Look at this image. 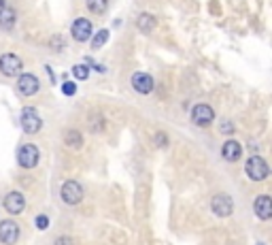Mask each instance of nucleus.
Masks as SVG:
<instances>
[{
    "mask_svg": "<svg viewBox=\"0 0 272 245\" xmlns=\"http://www.w3.org/2000/svg\"><path fill=\"white\" fill-rule=\"evenodd\" d=\"M5 9V0H0V11H3Z\"/></svg>",
    "mask_w": 272,
    "mask_h": 245,
    "instance_id": "26",
    "label": "nucleus"
},
{
    "mask_svg": "<svg viewBox=\"0 0 272 245\" xmlns=\"http://www.w3.org/2000/svg\"><path fill=\"white\" fill-rule=\"evenodd\" d=\"M132 88L140 94H149L153 90V77L147 73H134L132 75Z\"/></svg>",
    "mask_w": 272,
    "mask_h": 245,
    "instance_id": "13",
    "label": "nucleus"
},
{
    "mask_svg": "<svg viewBox=\"0 0 272 245\" xmlns=\"http://www.w3.org/2000/svg\"><path fill=\"white\" fill-rule=\"evenodd\" d=\"M38 88H40L38 77L30 75V73H24V75L17 79V90H19L24 96H32V94H36Z\"/></svg>",
    "mask_w": 272,
    "mask_h": 245,
    "instance_id": "10",
    "label": "nucleus"
},
{
    "mask_svg": "<svg viewBox=\"0 0 272 245\" xmlns=\"http://www.w3.org/2000/svg\"><path fill=\"white\" fill-rule=\"evenodd\" d=\"M107 41H109V30H100V32L94 36V41H92V47H94V49H100Z\"/></svg>",
    "mask_w": 272,
    "mask_h": 245,
    "instance_id": "19",
    "label": "nucleus"
},
{
    "mask_svg": "<svg viewBox=\"0 0 272 245\" xmlns=\"http://www.w3.org/2000/svg\"><path fill=\"white\" fill-rule=\"evenodd\" d=\"M253 209H255V215L260 220H270L272 218V200H270V196H266V194H262V196H257L255 198V203H253Z\"/></svg>",
    "mask_w": 272,
    "mask_h": 245,
    "instance_id": "11",
    "label": "nucleus"
},
{
    "mask_svg": "<svg viewBox=\"0 0 272 245\" xmlns=\"http://www.w3.org/2000/svg\"><path fill=\"white\" fill-rule=\"evenodd\" d=\"M221 130H223L225 135H232V133H234V126H232L230 122H223V124H221Z\"/></svg>",
    "mask_w": 272,
    "mask_h": 245,
    "instance_id": "23",
    "label": "nucleus"
},
{
    "mask_svg": "<svg viewBox=\"0 0 272 245\" xmlns=\"http://www.w3.org/2000/svg\"><path fill=\"white\" fill-rule=\"evenodd\" d=\"M260 245H264V243H260Z\"/></svg>",
    "mask_w": 272,
    "mask_h": 245,
    "instance_id": "27",
    "label": "nucleus"
},
{
    "mask_svg": "<svg viewBox=\"0 0 272 245\" xmlns=\"http://www.w3.org/2000/svg\"><path fill=\"white\" fill-rule=\"evenodd\" d=\"M221 156L225 158L227 162H236L238 158L242 156V145L238 141H225L221 147Z\"/></svg>",
    "mask_w": 272,
    "mask_h": 245,
    "instance_id": "14",
    "label": "nucleus"
},
{
    "mask_svg": "<svg viewBox=\"0 0 272 245\" xmlns=\"http://www.w3.org/2000/svg\"><path fill=\"white\" fill-rule=\"evenodd\" d=\"M107 7H109V0H88V9L96 13V15H102Z\"/></svg>",
    "mask_w": 272,
    "mask_h": 245,
    "instance_id": "18",
    "label": "nucleus"
},
{
    "mask_svg": "<svg viewBox=\"0 0 272 245\" xmlns=\"http://www.w3.org/2000/svg\"><path fill=\"white\" fill-rule=\"evenodd\" d=\"M17 239H19V226L13 220L0 222V243L13 245V243H17Z\"/></svg>",
    "mask_w": 272,
    "mask_h": 245,
    "instance_id": "7",
    "label": "nucleus"
},
{
    "mask_svg": "<svg viewBox=\"0 0 272 245\" xmlns=\"http://www.w3.org/2000/svg\"><path fill=\"white\" fill-rule=\"evenodd\" d=\"M73 75L77 77V79H81V81H85L90 77V68L85 66V64H77L75 68H73Z\"/></svg>",
    "mask_w": 272,
    "mask_h": 245,
    "instance_id": "20",
    "label": "nucleus"
},
{
    "mask_svg": "<svg viewBox=\"0 0 272 245\" xmlns=\"http://www.w3.org/2000/svg\"><path fill=\"white\" fill-rule=\"evenodd\" d=\"M17 162L24 166V168H34L36 166V162H38V147L36 145H24L22 149H19V154H17Z\"/></svg>",
    "mask_w": 272,
    "mask_h": 245,
    "instance_id": "8",
    "label": "nucleus"
},
{
    "mask_svg": "<svg viewBox=\"0 0 272 245\" xmlns=\"http://www.w3.org/2000/svg\"><path fill=\"white\" fill-rule=\"evenodd\" d=\"M15 20H17V15H15V11H13V9H3V11H0V28H3V30H13Z\"/></svg>",
    "mask_w": 272,
    "mask_h": 245,
    "instance_id": "15",
    "label": "nucleus"
},
{
    "mask_svg": "<svg viewBox=\"0 0 272 245\" xmlns=\"http://www.w3.org/2000/svg\"><path fill=\"white\" fill-rule=\"evenodd\" d=\"M60 194H62V200L66 205H79L81 198H83V188H81L79 181L70 179V181H64Z\"/></svg>",
    "mask_w": 272,
    "mask_h": 245,
    "instance_id": "3",
    "label": "nucleus"
},
{
    "mask_svg": "<svg viewBox=\"0 0 272 245\" xmlns=\"http://www.w3.org/2000/svg\"><path fill=\"white\" fill-rule=\"evenodd\" d=\"M5 209L11 215H19L26 209V198H24V194H19V192L7 194V198H5Z\"/></svg>",
    "mask_w": 272,
    "mask_h": 245,
    "instance_id": "12",
    "label": "nucleus"
},
{
    "mask_svg": "<svg viewBox=\"0 0 272 245\" xmlns=\"http://www.w3.org/2000/svg\"><path fill=\"white\" fill-rule=\"evenodd\" d=\"M155 141H157V143H160V145H164V143H166V137H164V135L160 133V135H157V139H155Z\"/></svg>",
    "mask_w": 272,
    "mask_h": 245,
    "instance_id": "25",
    "label": "nucleus"
},
{
    "mask_svg": "<svg viewBox=\"0 0 272 245\" xmlns=\"http://www.w3.org/2000/svg\"><path fill=\"white\" fill-rule=\"evenodd\" d=\"M22 60L15 53H5L0 55V73L7 75V77H15L19 70H22Z\"/></svg>",
    "mask_w": 272,
    "mask_h": 245,
    "instance_id": "4",
    "label": "nucleus"
},
{
    "mask_svg": "<svg viewBox=\"0 0 272 245\" xmlns=\"http://www.w3.org/2000/svg\"><path fill=\"white\" fill-rule=\"evenodd\" d=\"M47 226H49V218H47V215H38V218H36V228L45 230Z\"/></svg>",
    "mask_w": 272,
    "mask_h": 245,
    "instance_id": "22",
    "label": "nucleus"
},
{
    "mask_svg": "<svg viewBox=\"0 0 272 245\" xmlns=\"http://www.w3.org/2000/svg\"><path fill=\"white\" fill-rule=\"evenodd\" d=\"M211 207H213V213L217 215V218H227V215L232 213V209H234V203H232V198L227 194H217L211 200Z\"/></svg>",
    "mask_w": 272,
    "mask_h": 245,
    "instance_id": "6",
    "label": "nucleus"
},
{
    "mask_svg": "<svg viewBox=\"0 0 272 245\" xmlns=\"http://www.w3.org/2000/svg\"><path fill=\"white\" fill-rule=\"evenodd\" d=\"M245 171H247L249 179H253V181H262V179H266V177H268V173H270L266 160H264V158H260V156H251L249 160H247V164H245Z\"/></svg>",
    "mask_w": 272,
    "mask_h": 245,
    "instance_id": "1",
    "label": "nucleus"
},
{
    "mask_svg": "<svg viewBox=\"0 0 272 245\" xmlns=\"http://www.w3.org/2000/svg\"><path fill=\"white\" fill-rule=\"evenodd\" d=\"M92 30H94V26L90 20H85V17H79L75 24H73V39L79 41V43H85L90 36H92Z\"/></svg>",
    "mask_w": 272,
    "mask_h": 245,
    "instance_id": "9",
    "label": "nucleus"
},
{
    "mask_svg": "<svg viewBox=\"0 0 272 245\" xmlns=\"http://www.w3.org/2000/svg\"><path fill=\"white\" fill-rule=\"evenodd\" d=\"M136 26H138V30L140 32H151L153 28H155V17L153 15H149V13H140L138 15V20H136Z\"/></svg>",
    "mask_w": 272,
    "mask_h": 245,
    "instance_id": "16",
    "label": "nucleus"
},
{
    "mask_svg": "<svg viewBox=\"0 0 272 245\" xmlns=\"http://www.w3.org/2000/svg\"><path fill=\"white\" fill-rule=\"evenodd\" d=\"M40 126H43V120L36 113V109H32V107L22 109V128L26 135H36L40 130Z\"/></svg>",
    "mask_w": 272,
    "mask_h": 245,
    "instance_id": "2",
    "label": "nucleus"
},
{
    "mask_svg": "<svg viewBox=\"0 0 272 245\" xmlns=\"http://www.w3.org/2000/svg\"><path fill=\"white\" fill-rule=\"evenodd\" d=\"M62 92H64L66 96H73V94L77 92V85H75L73 81H66V83L62 85Z\"/></svg>",
    "mask_w": 272,
    "mask_h": 245,
    "instance_id": "21",
    "label": "nucleus"
},
{
    "mask_svg": "<svg viewBox=\"0 0 272 245\" xmlns=\"http://www.w3.org/2000/svg\"><path fill=\"white\" fill-rule=\"evenodd\" d=\"M192 120H194V124L196 126H208L213 120H215V111H213V107L211 105H204V103H200V105H196L194 109H192Z\"/></svg>",
    "mask_w": 272,
    "mask_h": 245,
    "instance_id": "5",
    "label": "nucleus"
},
{
    "mask_svg": "<svg viewBox=\"0 0 272 245\" xmlns=\"http://www.w3.org/2000/svg\"><path fill=\"white\" fill-rule=\"evenodd\" d=\"M55 245H73V239H68V237H60L58 241H55Z\"/></svg>",
    "mask_w": 272,
    "mask_h": 245,
    "instance_id": "24",
    "label": "nucleus"
},
{
    "mask_svg": "<svg viewBox=\"0 0 272 245\" xmlns=\"http://www.w3.org/2000/svg\"><path fill=\"white\" fill-rule=\"evenodd\" d=\"M64 143H66L68 147L79 149V147H81V143H83V137H81L79 130H68V133L64 135Z\"/></svg>",
    "mask_w": 272,
    "mask_h": 245,
    "instance_id": "17",
    "label": "nucleus"
}]
</instances>
